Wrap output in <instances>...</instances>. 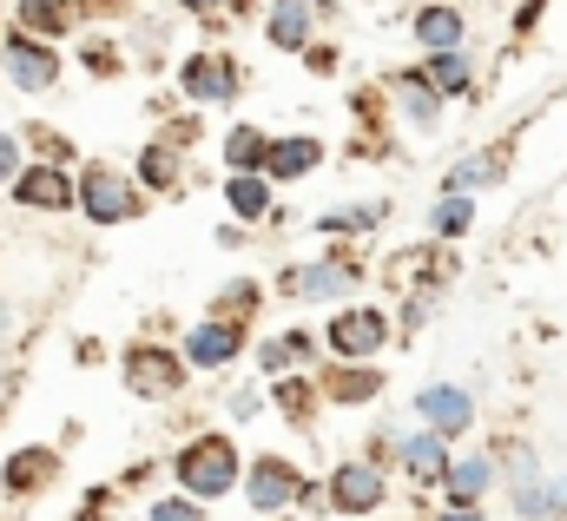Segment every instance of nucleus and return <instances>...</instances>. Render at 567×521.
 Segmentation results:
<instances>
[{
    "instance_id": "18",
    "label": "nucleus",
    "mask_w": 567,
    "mask_h": 521,
    "mask_svg": "<svg viewBox=\"0 0 567 521\" xmlns=\"http://www.w3.org/2000/svg\"><path fill=\"white\" fill-rule=\"evenodd\" d=\"M396 100H403V113H410L416 126H435V113H442V106H435L442 93L429 86V73H403V80H396Z\"/></svg>"
},
{
    "instance_id": "2",
    "label": "nucleus",
    "mask_w": 567,
    "mask_h": 521,
    "mask_svg": "<svg viewBox=\"0 0 567 521\" xmlns=\"http://www.w3.org/2000/svg\"><path fill=\"white\" fill-rule=\"evenodd\" d=\"M80 205H86L93 225H120V218L140 212V192H133V178H120L113 165H93V172L80 178Z\"/></svg>"
},
{
    "instance_id": "27",
    "label": "nucleus",
    "mask_w": 567,
    "mask_h": 521,
    "mask_svg": "<svg viewBox=\"0 0 567 521\" xmlns=\"http://www.w3.org/2000/svg\"><path fill=\"white\" fill-rule=\"evenodd\" d=\"M47 469H53V456H47V449H27V456H13V462H7V482H13V489H33Z\"/></svg>"
},
{
    "instance_id": "26",
    "label": "nucleus",
    "mask_w": 567,
    "mask_h": 521,
    "mask_svg": "<svg viewBox=\"0 0 567 521\" xmlns=\"http://www.w3.org/2000/svg\"><path fill=\"white\" fill-rule=\"evenodd\" d=\"M377 390H383L377 370H337V377H330V396H337V402H363V396H377Z\"/></svg>"
},
{
    "instance_id": "7",
    "label": "nucleus",
    "mask_w": 567,
    "mask_h": 521,
    "mask_svg": "<svg viewBox=\"0 0 567 521\" xmlns=\"http://www.w3.org/2000/svg\"><path fill=\"white\" fill-rule=\"evenodd\" d=\"M13 198L33 205V212H66V205H73V178H66L60 165H27V172L13 178Z\"/></svg>"
},
{
    "instance_id": "3",
    "label": "nucleus",
    "mask_w": 567,
    "mask_h": 521,
    "mask_svg": "<svg viewBox=\"0 0 567 521\" xmlns=\"http://www.w3.org/2000/svg\"><path fill=\"white\" fill-rule=\"evenodd\" d=\"M7 80L20 86V93H47L53 80H60V53L53 47H40V33H7Z\"/></svg>"
},
{
    "instance_id": "28",
    "label": "nucleus",
    "mask_w": 567,
    "mask_h": 521,
    "mask_svg": "<svg viewBox=\"0 0 567 521\" xmlns=\"http://www.w3.org/2000/svg\"><path fill=\"white\" fill-rule=\"evenodd\" d=\"M140 178H145V185H158V192H165V185H178V165H172V152H165V145H152V152L140 159Z\"/></svg>"
},
{
    "instance_id": "32",
    "label": "nucleus",
    "mask_w": 567,
    "mask_h": 521,
    "mask_svg": "<svg viewBox=\"0 0 567 521\" xmlns=\"http://www.w3.org/2000/svg\"><path fill=\"white\" fill-rule=\"evenodd\" d=\"M0 178H20V145L0 132Z\"/></svg>"
},
{
    "instance_id": "8",
    "label": "nucleus",
    "mask_w": 567,
    "mask_h": 521,
    "mask_svg": "<svg viewBox=\"0 0 567 521\" xmlns=\"http://www.w3.org/2000/svg\"><path fill=\"white\" fill-rule=\"evenodd\" d=\"M238 324L231 317H212V324H198L192 337H185V364H198V370H218V364H231L238 357Z\"/></svg>"
},
{
    "instance_id": "35",
    "label": "nucleus",
    "mask_w": 567,
    "mask_h": 521,
    "mask_svg": "<svg viewBox=\"0 0 567 521\" xmlns=\"http://www.w3.org/2000/svg\"><path fill=\"white\" fill-rule=\"evenodd\" d=\"M185 13H218V7H231V0H178Z\"/></svg>"
},
{
    "instance_id": "24",
    "label": "nucleus",
    "mask_w": 567,
    "mask_h": 521,
    "mask_svg": "<svg viewBox=\"0 0 567 521\" xmlns=\"http://www.w3.org/2000/svg\"><path fill=\"white\" fill-rule=\"evenodd\" d=\"M502 165H508L502 152H475V159H462V165L449 172V185H455V192H462V185H495V178H502Z\"/></svg>"
},
{
    "instance_id": "14",
    "label": "nucleus",
    "mask_w": 567,
    "mask_h": 521,
    "mask_svg": "<svg viewBox=\"0 0 567 521\" xmlns=\"http://www.w3.org/2000/svg\"><path fill=\"white\" fill-rule=\"evenodd\" d=\"M13 27L20 33H66L73 27V0H13Z\"/></svg>"
},
{
    "instance_id": "30",
    "label": "nucleus",
    "mask_w": 567,
    "mask_h": 521,
    "mask_svg": "<svg viewBox=\"0 0 567 521\" xmlns=\"http://www.w3.org/2000/svg\"><path fill=\"white\" fill-rule=\"evenodd\" d=\"M278 402L290 416H303V409H310V390H303V384H278Z\"/></svg>"
},
{
    "instance_id": "11",
    "label": "nucleus",
    "mask_w": 567,
    "mask_h": 521,
    "mask_svg": "<svg viewBox=\"0 0 567 521\" xmlns=\"http://www.w3.org/2000/svg\"><path fill=\"white\" fill-rule=\"evenodd\" d=\"M462 33H468V27H462L455 7H423V13H416V40H423L429 53H462Z\"/></svg>"
},
{
    "instance_id": "1",
    "label": "nucleus",
    "mask_w": 567,
    "mask_h": 521,
    "mask_svg": "<svg viewBox=\"0 0 567 521\" xmlns=\"http://www.w3.org/2000/svg\"><path fill=\"white\" fill-rule=\"evenodd\" d=\"M231 476H238V449H231V436H198V442L178 449V482H185L192 496H225Z\"/></svg>"
},
{
    "instance_id": "17",
    "label": "nucleus",
    "mask_w": 567,
    "mask_h": 521,
    "mask_svg": "<svg viewBox=\"0 0 567 521\" xmlns=\"http://www.w3.org/2000/svg\"><path fill=\"white\" fill-rule=\"evenodd\" d=\"M225 205H231L238 218H265V212H271V185H265V178H251V172H231Z\"/></svg>"
},
{
    "instance_id": "5",
    "label": "nucleus",
    "mask_w": 567,
    "mask_h": 521,
    "mask_svg": "<svg viewBox=\"0 0 567 521\" xmlns=\"http://www.w3.org/2000/svg\"><path fill=\"white\" fill-rule=\"evenodd\" d=\"M178 384H185V364H178L172 350H133V357H126V390L172 396Z\"/></svg>"
},
{
    "instance_id": "19",
    "label": "nucleus",
    "mask_w": 567,
    "mask_h": 521,
    "mask_svg": "<svg viewBox=\"0 0 567 521\" xmlns=\"http://www.w3.org/2000/svg\"><path fill=\"white\" fill-rule=\"evenodd\" d=\"M396 456L410 462V476H442V469H455V462L442 456V436H403Z\"/></svg>"
},
{
    "instance_id": "34",
    "label": "nucleus",
    "mask_w": 567,
    "mask_h": 521,
    "mask_svg": "<svg viewBox=\"0 0 567 521\" xmlns=\"http://www.w3.org/2000/svg\"><path fill=\"white\" fill-rule=\"evenodd\" d=\"M542 7H548V0H528V7L515 13V27H535V20H542Z\"/></svg>"
},
{
    "instance_id": "4",
    "label": "nucleus",
    "mask_w": 567,
    "mask_h": 521,
    "mask_svg": "<svg viewBox=\"0 0 567 521\" xmlns=\"http://www.w3.org/2000/svg\"><path fill=\"white\" fill-rule=\"evenodd\" d=\"M390 344V310H370V304H350L330 317V350L337 357H370Z\"/></svg>"
},
{
    "instance_id": "25",
    "label": "nucleus",
    "mask_w": 567,
    "mask_h": 521,
    "mask_svg": "<svg viewBox=\"0 0 567 521\" xmlns=\"http://www.w3.org/2000/svg\"><path fill=\"white\" fill-rule=\"evenodd\" d=\"M482 489H488V462H482V456H475V462H455V469H449V496H455V502H475Z\"/></svg>"
},
{
    "instance_id": "12",
    "label": "nucleus",
    "mask_w": 567,
    "mask_h": 521,
    "mask_svg": "<svg viewBox=\"0 0 567 521\" xmlns=\"http://www.w3.org/2000/svg\"><path fill=\"white\" fill-rule=\"evenodd\" d=\"M350 284H357V270H350V264H310V270H290V277H284V290H303V297H343V290H350Z\"/></svg>"
},
{
    "instance_id": "23",
    "label": "nucleus",
    "mask_w": 567,
    "mask_h": 521,
    "mask_svg": "<svg viewBox=\"0 0 567 521\" xmlns=\"http://www.w3.org/2000/svg\"><path fill=\"white\" fill-rule=\"evenodd\" d=\"M522 515L542 521V515H567V482H522Z\"/></svg>"
},
{
    "instance_id": "29",
    "label": "nucleus",
    "mask_w": 567,
    "mask_h": 521,
    "mask_svg": "<svg viewBox=\"0 0 567 521\" xmlns=\"http://www.w3.org/2000/svg\"><path fill=\"white\" fill-rule=\"evenodd\" d=\"M251 304H258V290H251V284H238V290H225V297H218V310H225L231 324H238V317H245Z\"/></svg>"
},
{
    "instance_id": "31",
    "label": "nucleus",
    "mask_w": 567,
    "mask_h": 521,
    "mask_svg": "<svg viewBox=\"0 0 567 521\" xmlns=\"http://www.w3.org/2000/svg\"><path fill=\"white\" fill-rule=\"evenodd\" d=\"M152 521H205V515H198L192 502H158V509H152Z\"/></svg>"
},
{
    "instance_id": "6",
    "label": "nucleus",
    "mask_w": 567,
    "mask_h": 521,
    "mask_svg": "<svg viewBox=\"0 0 567 521\" xmlns=\"http://www.w3.org/2000/svg\"><path fill=\"white\" fill-rule=\"evenodd\" d=\"M178 80H185L192 100H231V93H238V67H231L225 53H192V60L178 67Z\"/></svg>"
},
{
    "instance_id": "20",
    "label": "nucleus",
    "mask_w": 567,
    "mask_h": 521,
    "mask_svg": "<svg viewBox=\"0 0 567 521\" xmlns=\"http://www.w3.org/2000/svg\"><path fill=\"white\" fill-rule=\"evenodd\" d=\"M225 159H231V172H251V165H265V159H271V139H265L258 126H231Z\"/></svg>"
},
{
    "instance_id": "10",
    "label": "nucleus",
    "mask_w": 567,
    "mask_h": 521,
    "mask_svg": "<svg viewBox=\"0 0 567 521\" xmlns=\"http://www.w3.org/2000/svg\"><path fill=\"white\" fill-rule=\"evenodd\" d=\"M416 416L429 422V436H462L468 429V416H475V402H468V390H423L416 396Z\"/></svg>"
},
{
    "instance_id": "9",
    "label": "nucleus",
    "mask_w": 567,
    "mask_h": 521,
    "mask_svg": "<svg viewBox=\"0 0 567 521\" xmlns=\"http://www.w3.org/2000/svg\"><path fill=\"white\" fill-rule=\"evenodd\" d=\"M330 502L350 509V515L377 509V502H383V469H370V462H343V469L330 476Z\"/></svg>"
},
{
    "instance_id": "33",
    "label": "nucleus",
    "mask_w": 567,
    "mask_h": 521,
    "mask_svg": "<svg viewBox=\"0 0 567 521\" xmlns=\"http://www.w3.org/2000/svg\"><path fill=\"white\" fill-rule=\"evenodd\" d=\"M13 384H20V364H13V357H0V402L13 396Z\"/></svg>"
},
{
    "instance_id": "16",
    "label": "nucleus",
    "mask_w": 567,
    "mask_h": 521,
    "mask_svg": "<svg viewBox=\"0 0 567 521\" xmlns=\"http://www.w3.org/2000/svg\"><path fill=\"white\" fill-rule=\"evenodd\" d=\"M290 496H297V476H290L284 462H258V469H251V502H258V509H284Z\"/></svg>"
},
{
    "instance_id": "13",
    "label": "nucleus",
    "mask_w": 567,
    "mask_h": 521,
    "mask_svg": "<svg viewBox=\"0 0 567 521\" xmlns=\"http://www.w3.org/2000/svg\"><path fill=\"white\" fill-rule=\"evenodd\" d=\"M317 159H323L317 139H271L265 172H271V178H303V172H317Z\"/></svg>"
},
{
    "instance_id": "21",
    "label": "nucleus",
    "mask_w": 567,
    "mask_h": 521,
    "mask_svg": "<svg viewBox=\"0 0 567 521\" xmlns=\"http://www.w3.org/2000/svg\"><path fill=\"white\" fill-rule=\"evenodd\" d=\"M429 86H435L442 100L468 93V53H429Z\"/></svg>"
},
{
    "instance_id": "36",
    "label": "nucleus",
    "mask_w": 567,
    "mask_h": 521,
    "mask_svg": "<svg viewBox=\"0 0 567 521\" xmlns=\"http://www.w3.org/2000/svg\"><path fill=\"white\" fill-rule=\"evenodd\" d=\"M442 521H482V515H475V509H449Z\"/></svg>"
},
{
    "instance_id": "15",
    "label": "nucleus",
    "mask_w": 567,
    "mask_h": 521,
    "mask_svg": "<svg viewBox=\"0 0 567 521\" xmlns=\"http://www.w3.org/2000/svg\"><path fill=\"white\" fill-rule=\"evenodd\" d=\"M265 27H271V40H278L284 53H297V47H310V7H303V0H271V13H265Z\"/></svg>"
},
{
    "instance_id": "22",
    "label": "nucleus",
    "mask_w": 567,
    "mask_h": 521,
    "mask_svg": "<svg viewBox=\"0 0 567 521\" xmlns=\"http://www.w3.org/2000/svg\"><path fill=\"white\" fill-rule=\"evenodd\" d=\"M468 225H475V205H468L462 192H449V198L429 212V232H435V238H462Z\"/></svg>"
}]
</instances>
